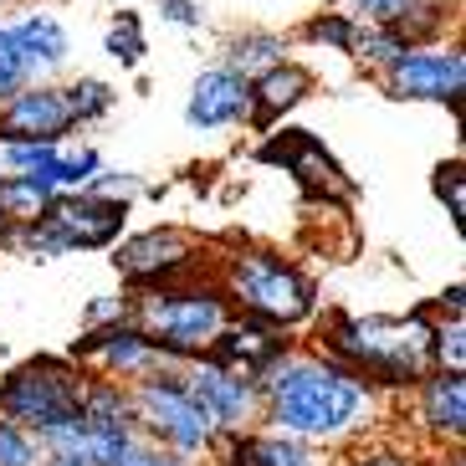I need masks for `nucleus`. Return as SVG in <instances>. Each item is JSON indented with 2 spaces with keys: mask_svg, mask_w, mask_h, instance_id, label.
<instances>
[{
  "mask_svg": "<svg viewBox=\"0 0 466 466\" xmlns=\"http://www.w3.org/2000/svg\"><path fill=\"white\" fill-rule=\"evenodd\" d=\"M190 395L206 405V415L216 425H226V431H236V425L247 420L251 410V390L241 384V374L226 370V364H210V370H200L190 380Z\"/></svg>",
  "mask_w": 466,
  "mask_h": 466,
  "instance_id": "obj_11",
  "label": "nucleus"
},
{
  "mask_svg": "<svg viewBox=\"0 0 466 466\" xmlns=\"http://www.w3.org/2000/svg\"><path fill=\"white\" fill-rule=\"evenodd\" d=\"M354 31H359V26H349L343 15H323V21L313 26V36H318V42H333V46H343V52H349V46H354Z\"/></svg>",
  "mask_w": 466,
  "mask_h": 466,
  "instance_id": "obj_29",
  "label": "nucleus"
},
{
  "mask_svg": "<svg viewBox=\"0 0 466 466\" xmlns=\"http://www.w3.org/2000/svg\"><path fill=\"white\" fill-rule=\"evenodd\" d=\"M364 410V384L339 364H288L272 380V420L292 436H343Z\"/></svg>",
  "mask_w": 466,
  "mask_h": 466,
  "instance_id": "obj_1",
  "label": "nucleus"
},
{
  "mask_svg": "<svg viewBox=\"0 0 466 466\" xmlns=\"http://www.w3.org/2000/svg\"><path fill=\"white\" fill-rule=\"evenodd\" d=\"M364 15H374V21H384V26H395V21H405V15L415 11V0H354Z\"/></svg>",
  "mask_w": 466,
  "mask_h": 466,
  "instance_id": "obj_28",
  "label": "nucleus"
},
{
  "mask_svg": "<svg viewBox=\"0 0 466 466\" xmlns=\"http://www.w3.org/2000/svg\"><path fill=\"white\" fill-rule=\"evenodd\" d=\"M190 236H179V231H149V236H138V241H128L124 251H118V272L128 277H169L175 267H185L190 261Z\"/></svg>",
  "mask_w": 466,
  "mask_h": 466,
  "instance_id": "obj_12",
  "label": "nucleus"
},
{
  "mask_svg": "<svg viewBox=\"0 0 466 466\" xmlns=\"http://www.w3.org/2000/svg\"><path fill=\"white\" fill-rule=\"evenodd\" d=\"M0 466H36V446L26 441V425L0 420Z\"/></svg>",
  "mask_w": 466,
  "mask_h": 466,
  "instance_id": "obj_25",
  "label": "nucleus"
},
{
  "mask_svg": "<svg viewBox=\"0 0 466 466\" xmlns=\"http://www.w3.org/2000/svg\"><path fill=\"white\" fill-rule=\"evenodd\" d=\"M5 159H11L21 175H42V169L56 159V149L46 144V138H15V144H5Z\"/></svg>",
  "mask_w": 466,
  "mask_h": 466,
  "instance_id": "obj_23",
  "label": "nucleus"
},
{
  "mask_svg": "<svg viewBox=\"0 0 466 466\" xmlns=\"http://www.w3.org/2000/svg\"><path fill=\"white\" fill-rule=\"evenodd\" d=\"M359 466H405L400 456H370V461H359Z\"/></svg>",
  "mask_w": 466,
  "mask_h": 466,
  "instance_id": "obj_33",
  "label": "nucleus"
},
{
  "mask_svg": "<svg viewBox=\"0 0 466 466\" xmlns=\"http://www.w3.org/2000/svg\"><path fill=\"white\" fill-rule=\"evenodd\" d=\"M138 410H144V425L159 431L179 451H206L210 436H216V420L190 395V384H179V380H149L138 390Z\"/></svg>",
  "mask_w": 466,
  "mask_h": 466,
  "instance_id": "obj_6",
  "label": "nucleus"
},
{
  "mask_svg": "<svg viewBox=\"0 0 466 466\" xmlns=\"http://www.w3.org/2000/svg\"><path fill=\"white\" fill-rule=\"evenodd\" d=\"M236 461H247V466H318L308 456V446H298V441H251V446H241Z\"/></svg>",
  "mask_w": 466,
  "mask_h": 466,
  "instance_id": "obj_19",
  "label": "nucleus"
},
{
  "mask_svg": "<svg viewBox=\"0 0 466 466\" xmlns=\"http://www.w3.org/2000/svg\"><path fill=\"white\" fill-rule=\"evenodd\" d=\"M216 359L226 364V370H267V364H277V354H282V339H272V329H261V323H241V329H220L216 339Z\"/></svg>",
  "mask_w": 466,
  "mask_h": 466,
  "instance_id": "obj_13",
  "label": "nucleus"
},
{
  "mask_svg": "<svg viewBox=\"0 0 466 466\" xmlns=\"http://www.w3.org/2000/svg\"><path fill=\"white\" fill-rule=\"evenodd\" d=\"M72 124L77 118L67 108V93H56V87H21V93H11V108L0 113V138L5 144H15V138H46V144H56Z\"/></svg>",
  "mask_w": 466,
  "mask_h": 466,
  "instance_id": "obj_8",
  "label": "nucleus"
},
{
  "mask_svg": "<svg viewBox=\"0 0 466 466\" xmlns=\"http://www.w3.org/2000/svg\"><path fill=\"white\" fill-rule=\"evenodd\" d=\"M108 52L118 56V62H138V56H144V36H138L134 15H124V21L108 31Z\"/></svg>",
  "mask_w": 466,
  "mask_h": 466,
  "instance_id": "obj_26",
  "label": "nucleus"
},
{
  "mask_svg": "<svg viewBox=\"0 0 466 466\" xmlns=\"http://www.w3.org/2000/svg\"><path fill=\"white\" fill-rule=\"evenodd\" d=\"M425 420L446 431V436H461L466 425V384L461 374H436V380H425Z\"/></svg>",
  "mask_w": 466,
  "mask_h": 466,
  "instance_id": "obj_16",
  "label": "nucleus"
},
{
  "mask_svg": "<svg viewBox=\"0 0 466 466\" xmlns=\"http://www.w3.org/2000/svg\"><path fill=\"white\" fill-rule=\"evenodd\" d=\"M144 339L165 354H200L226 329V302L216 292H165L138 308Z\"/></svg>",
  "mask_w": 466,
  "mask_h": 466,
  "instance_id": "obj_4",
  "label": "nucleus"
},
{
  "mask_svg": "<svg viewBox=\"0 0 466 466\" xmlns=\"http://www.w3.org/2000/svg\"><path fill=\"white\" fill-rule=\"evenodd\" d=\"M113 466H179V461H175V456H165V451H149V446H134V441H128Z\"/></svg>",
  "mask_w": 466,
  "mask_h": 466,
  "instance_id": "obj_30",
  "label": "nucleus"
},
{
  "mask_svg": "<svg viewBox=\"0 0 466 466\" xmlns=\"http://www.w3.org/2000/svg\"><path fill=\"white\" fill-rule=\"evenodd\" d=\"M26 83H31L26 52H21V42H15V31H0V97L21 93Z\"/></svg>",
  "mask_w": 466,
  "mask_h": 466,
  "instance_id": "obj_20",
  "label": "nucleus"
},
{
  "mask_svg": "<svg viewBox=\"0 0 466 466\" xmlns=\"http://www.w3.org/2000/svg\"><path fill=\"white\" fill-rule=\"evenodd\" d=\"M247 108H251L247 77L231 72V67H216V72H200V77H195L185 118H190V128H226V124H236V118H247Z\"/></svg>",
  "mask_w": 466,
  "mask_h": 466,
  "instance_id": "obj_10",
  "label": "nucleus"
},
{
  "mask_svg": "<svg viewBox=\"0 0 466 466\" xmlns=\"http://www.w3.org/2000/svg\"><path fill=\"white\" fill-rule=\"evenodd\" d=\"M405 46H410V42H405L400 31H354V46H349V52L370 56V62H395Z\"/></svg>",
  "mask_w": 466,
  "mask_h": 466,
  "instance_id": "obj_22",
  "label": "nucleus"
},
{
  "mask_svg": "<svg viewBox=\"0 0 466 466\" xmlns=\"http://www.w3.org/2000/svg\"><path fill=\"white\" fill-rule=\"evenodd\" d=\"M165 15L175 26H200V5H190V0H165Z\"/></svg>",
  "mask_w": 466,
  "mask_h": 466,
  "instance_id": "obj_31",
  "label": "nucleus"
},
{
  "mask_svg": "<svg viewBox=\"0 0 466 466\" xmlns=\"http://www.w3.org/2000/svg\"><path fill=\"white\" fill-rule=\"evenodd\" d=\"M236 67L231 72H267V67H277L282 62V42L277 36H247V42H236V56H231Z\"/></svg>",
  "mask_w": 466,
  "mask_h": 466,
  "instance_id": "obj_21",
  "label": "nucleus"
},
{
  "mask_svg": "<svg viewBox=\"0 0 466 466\" xmlns=\"http://www.w3.org/2000/svg\"><path fill=\"white\" fill-rule=\"evenodd\" d=\"M67 108H72V118H97V113H108L113 108V93H108V83H77V87H67Z\"/></svg>",
  "mask_w": 466,
  "mask_h": 466,
  "instance_id": "obj_24",
  "label": "nucleus"
},
{
  "mask_svg": "<svg viewBox=\"0 0 466 466\" xmlns=\"http://www.w3.org/2000/svg\"><path fill=\"white\" fill-rule=\"evenodd\" d=\"M52 466H87V461H83L77 451H56V456H52Z\"/></svg>",
  "mask_w": 466,
  "mask_h": 466,
  "instance_id": "obj_32",
  "label": "nucleus"
},
{
  "mask_svg": "<svg viewBox=\"0 0 466 466\" xmlns=\"http://www.w3.org/2000/svg\"><path fill=\"white\" fill-rule=\"evenodd\" d=\"M0 226H5V216H0Z\"/></svg>",
  "mask_w": 466,
  "mask_h": 466,
  "instance_id": "obj_34",
  "label": "nucleus"
},
{
  "mask_svg": "<svg viewBox=\"0 0 466 466\" xmlns=\"http://www.w3.org/2000/svg\"><path fill=\"white\" fill-rule=\"evenodd\" d=\"M461 77L466 62L461 52H405L395 56V72H390V87L395 97H436V103H456L461 97Z\"/></svg>",
  "mask_w": 466,
  "mask_h": 466,
  "instance_id": "obj_7",
  "label": "nucleus"
},
{
  "mask_svg": "<svg viewBox=\"0 0 466 466\" xmlns=\"http://www.w3.org/2000/svg\"><path fill=\"white\" fill-rule=\"evenodd\" d=\"M15 42H21V52H26V62H31V77L56 67V62H67V31L56 26L52 15L21 21V26H15Z\"/></svg>",
  "mask_w": 466,
  "mask_h": 466,
  "instance_id": "obj_17",
  "label": "nucleus"
},
{
  "mask_svg": "<svg viewBox=\"0 0 466 466\" xmlns=\"http://www.w3.org/2000/svg\"><path fill=\"white\" fill-rule=\"evenodd\" d=\"M42 220L52 226V236L62 247H108L113 236L124 231V206L113 200H62V206H46Z\"/></svg>",
  "mask_w": 466,
  "mask_h": 466,
  "instance_id": "obj_9",
  "label": "nucleus"
},
{
  "mask_svg": "<svg viewBox=\"0 0 466 466\" xmlns=\"http://www.w3.org/2000/svg\"><path fill=\"white\" fill-rule=\"evenodd\" d=\"M431 339L420 318L410 323H390V318H349L333 329V354L349 359L354 370L380 374L384 384H415L431 359Z\"/></svg>",
  "mask_w": 466,
  "mask_h": 466,
  "instance_id": "obj_2",
  "label": "nucleus"
},
{
  "mask_svg": "<svg viewBox=\"0 0 466 466\" xmlns=\"http://www.w3.org/2000/svg\"><path fill=\"white\" fill-rule=\"evenodd\" d=\"M46 206H52V185L46 179H36V175L0 179V216L5 220H36Z\"/></svg>",
  "mask_w": 466,
  "mask_h": 466,
  "instance_id": "obj_18",
  "label": "nucleus"
},
{
  "mask_svg": "<svg viewBox=\"0 0 466 466\" xmlns=\"http://www.w3.org/2000/svg\"><path fill=\"white\" fill-rule=\"evenodd\" d=\"M436 190H441V200L451 206V220H461V216H466V185H461V165H446V169H441Z\"/></svg>",
  "mask_w": 466,
  "mask_h": 466,
  "instance_id": "obj_27",
  "label": "nucleus"
},
{
  "mask_svg": "<svg viewBox=\"0 0 466 466\" xmlns=\"http://www.w3.org/2000/svg\"><path fill=\"white\" fill-rule=\"evenodd\" d=\"M231 292L247 302L257 318L277 323V329L313 313V288H308L292 267H282V261H272V257H241L236 261L231 267Z\"/></svg>",
  "mask_w": 466,
  "mask_h": 466,
  "instance_id": "obj_5",
  "label": "nucleus"
},
{
  "mask_svg": "<svg viewBox=\"0 0 466 466\" xmlns=\"http://www.w3.org/2000/svg\"><path fill=\"white\" fill-rule=\"evenodd\" d=\"M302 93H308V72H302V67H288V62L267 67V72H261V87L251 93V103H257V124H272L277 113L292 108Z\"/></svg>",
  "mask_w": 466,
  "mask_h": 466,
  "instance_id": "obj_15",
  "label": "nucleus"
},
{
  "mask_svg": "<svg viewBox=\"0 0 466 466\" xmlns=\"http://www.w3.org/2000/svg\"><path fill=\"white\" fill-rule=\"evenodd\" d=\"M87 354L103 364V370L113 374H138L154 364V343L144 339L138 329H108V333H93V339L83 343Z\"/></svg>",
  "mask_w": 466,
  "mask_h": 466,
  "instance_id": "obj_14",
  "label": "nucleus"
},
{
  "mask_svg": "<svg viewBox=\"0 0 466 466\" xmlns=\"http://www.w3.org/2000/svg\"><path fill=\"white\" fill-rule=\"evenodd\" d=\"M77 400H83V380L67 359H36L26 370H15L0 390V410L11 415L15 425L26 431H52V425L72 420L77 415Z\"/></svg>",
  "mask_w": 466,
  "mask_h": 466,
  "instance_id": "obj_3",
  "label": "nucleus"
}]
</instances>
